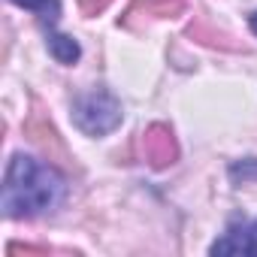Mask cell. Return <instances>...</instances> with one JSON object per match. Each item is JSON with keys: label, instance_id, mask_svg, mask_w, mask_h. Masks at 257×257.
Instances as JSON below:
<instances>
[{"label": "cell", "instance_id": "1", "mask_svg": "<svg viewBox=\"0 0 257 257\" xmlns=\"http://www.w3.org/2000/svg\"><path fill=\"white\" fill-rule=\"evenodd\" d=\"M67 197V179L61 170L40 164L31 155H13L4 176V212L7 218H37L58 209Z\"/></svg>", "mask_w": 257, "mask_h": 257}, {"label": "cell", "instance_id": "6", "mask_svg": "<svg viewBox=\"0 0 257 257\" xmlns=\"http://www.w3.org/2000/svg\"><path fill=\"white\" fill-rule=\"evenodd\" d=\"M230 182L233 185H251L257 182V158H242L236 164H230Z\"/></svg>", "mask_w": 257, "mask_h": 257}, {"label": "cell", "instance_id": "5", "mask_svg": "<svg viewBox=\"0 0 257 257\" xmlns=\"http://www.w3.org/2000/svg\"><path fill=\"white\" fill-rule=\"evenodd\" d=\"M13 4L22 7V10L37 13L43 22H55L61 16V4H58V0H13Z\"/></svg>", "mask_w": 257, "mask_h": 257}, {"label": "cell", "instance_id": "4", "mask_svg": "<svg viewBox=\"0 0 257 257\" xmlns=\"http://www.w3.org/2000/svg\"><path fill=\"white\" fill-rule=\"evenodd\" d=\"M46 46H49V55H52L58 64H64V67H73V64L82 58L79 43H76L73 37H67V34H49Z\"/></svg>", "mask_w": 257, "mask_h": 257}, {"label": "cell", "instance_id": "2", "mask_svg": "<svg viewBox=\"0 0 257 257\" xmlns=\"http://www.w3.org/2000/svg\"><path fill=\"white\" fill-rule=\"evenodd\" d=\"M121 103L115 100V94H109L106 88H94L88 94H79L70 106V118L88 137H106L121 124Z\"/></svg>", "mask_w": 257, "mask_h": 257}, {"label": "cell", "instance_id": "3", "mask_svg": "<svg viewBox=\"0 0 257 257\" xmlns=\"http://www.w3.org/2000/svg\"><path fill=\"white\" fill-rule=\"evenodd\" d=\"M209 254H215V257H224V254L257 257V218L245 221V224H230L227 233L209 245Z\"/></svg>", "mask_w": 257, "mask_h": 257}, {"label": "cell", "instance_id": "7", "mask_svg": "<svg viewBox=\"0 0 257 257\" xmlns=\"http://www.w3.org/2000/svg\"><path fill=\"white\" fill-rule=\"evenodd\" d=\"M251 31H254V34H257V13H254V16H251Z\"/></svg>", "mask_w": 257, "mask_h": 257}]
</instances>
